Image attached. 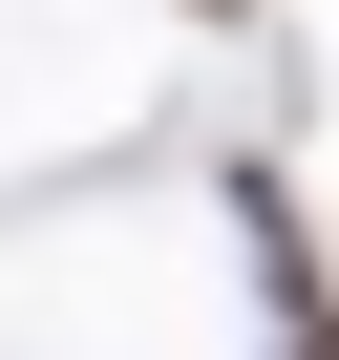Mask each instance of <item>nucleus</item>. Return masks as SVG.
Returning a JSON list of instances; mask_svg holds the SVG:
<instances>
[{
    "instance_id": "1",
    "label": "nucleus",
    "mask_w": 339,
    "mask_h": 360,
    "mask_svg": "<svg viewBox=\"0 0 339 360\" xmlns=\"http://www.w3.org/2000/svg\"><path fill=\"white\" fill-rule=\"evenodd\" d=\"M297 360H339V318H297Z\"/></svg>"
}]
</instances>
